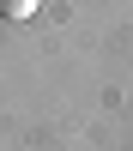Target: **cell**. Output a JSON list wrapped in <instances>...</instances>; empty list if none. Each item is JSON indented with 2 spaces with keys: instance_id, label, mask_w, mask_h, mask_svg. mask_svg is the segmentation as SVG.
Here are the masks:
<instances>
[{
  "instance_id": "cell-1",
  "label": "cell",
  "mask_w": 133,
  "mask_h": 151,
  "mask_svg": "<svg viewBox=\"0 0 133 151\" xmlns=\"http://www.w3.org/2000/svg\"><path fill=\"white\" fill-rule=\"evenodd\" d=\"M36 0H0V18H30Z\"/></svg>"
}]
</instances>
